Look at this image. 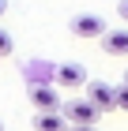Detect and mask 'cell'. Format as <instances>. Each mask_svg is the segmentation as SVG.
<instances>
[{
  "mask_svg": "<svg viewBox=\"0 0 128 131\" xmlns=\"http://www.w3.org/2000/svg\"><path fill=\"white\" fill-rule=\"evenodd\" d=\"M64 116L72 120V127H94L98 116H102V109L90 97H72V101H64Z\"/></svg>",
  "mask_w": 128,
  "mask_h": 131,
  "instance_id": "cell-1",
  "label": "cell"
},
{
  "mask_svg": "<svg viewBox=\"0 0 128 131\" xmlns=\"http://www.w3.org/2000/svg\"><path fill=\"white\" fill-rule=\"evenodd\" d=\"M53 82H57L60 90H79V86H87V68L75 64V60H64L53 71Z\"/></svg>",
  "mask_w": 128,
  "mask_h": 131,
  "instance_id": "cell-2",
  "label": "cell"
},
{
  "mask_svg": "<svg viewBox=\"0 0 128 131\" xmlns=\"http://www.w3.org/2000/svg\"><path fill=\"white\" fill-rule=\"evenodd\" d=\"M106 30H109V26H106L102 15H75V19H72V34L83 38V41H102Z\"/></svg>",
  "mask_w": 128,
  "mask_h": 131,
  "instance_id": "cell-3",
  "label": "cell"
},
{
  "mask_svg": "<svg viewBox=\"0 0 128 131\" xmlns=\"http://www.w3.org/2000/svg\"><path fill=\"white\" fill-rule=\"evenodd\" d=\"M30 101H34L38 112L64 109V105H60V86H57V82H34V86H30Z\"/></svg>",
  "mask_w": 128,
  "mask_h": 131,
  "instance_id": "cell-4",
  "label": "cell"
},
{
  "mask_svg": "<svg viewBox=\"0 0 128 131\" xmlns=\"http://www.w3.org/2000/svg\"><path fill=\"white\" fill-rule=\"evenodd\" d=\"M87 97L94 101L102 112L117 109V86H109V82H87Z\"/></svg>",
  "mask_w": 128,
  "mask_h": 131,
  "instance_id": "cell-5",
  "label": "cell"
},
{
  "mask_svg": "<svg viewBox=\"0 0 128 131\" xmlns=\"http://www.w3.org/2000/svg\"><path fill=\"white\" fill-rule=\"evenodd\" d=\"M68 116H64V109H49V112H38L34 116V131H68Z\"/></svg>",
  "mask_w": 128,
  "mask_h": 131,
  "instance_id": "cell-6",
  "label": "cell"
},
{
  "mask_svg": "<svg viewBox=\"0 0 128 131\" xmlns=\"http://www.w3.org/2000/svg\"><path fill=\"white\" fill-rule=\"evenodd\" d=\"M102 49H106L109 56H128V30H113V26H109L106 38H102Z\"/></svg>",
  "mask_w": 128,
  "mask_h": 131,
  "instance_id": "cell-7",
  "label": "cell"
},
{
  "mask_svg": "<svg viewBox=\"0 0 128 131\" xmlns=\"http://www.w3.org/2000/svg\"><path fill=\"white\" fill-rule=\"evenodd\" d=\"M117 109L128 112V82H124V86H117Z\"/></svg>",
  "mask_w": 128,
  "mask_h": 131,
  "instance_id": "cell-8",
  "label": "cell"
},
{
  "mask_svg": "<svg viewBox=\"0 0 128 131\" xmlns=\"http://www.w3.org/2000/svg\"><path fill=\"white\" fill-rule=\"evenodd\" d=\"M0 56H11V34L0 30Z\"/></svg>",
  "mask_w": 128,
  "mask_h": 131,
  "instance_id": "cell-9",
  "label": "cell"
},
{
  "mask_svg": "<svg viewBox=\"0 0 128 131\" xmlns=\"http://www.w3.org/2000/svg\"><path fill=\"white\" fill-rule=\"evenodd\" d=\"M117 15H121V19L128 23V0H121V4H117Z\"/></svg>",
  "mask_w": 128,
  "mask_h": 131,
  "instance_id": "cell-10",
  "label": "cell"
},
{
  "mask_svg": "<svg viewBox=\"0 0 128 131\" xmlns=\"http://www.w3.org/2000/svg\"><path fill=\"white\" fill-rule=\"evenodd\" d=\"M4 11H8V0H0V19H4Z\"/></svg>",
  "mask_w": 128,
  "mask_h": 131,
  "instance_id": "cell-11",
  "label": "cell"
},
{
  "mask_svg": "<svg viewBox=\"0 0 128 131\" xmlns=\"http://www.w3.org/2000/svg\"><path fill=\"white\" fill-rule=\"evenodd\" d=\"M72 131H98V127H72Z\"/></svg>",
  "mask_w": 128,
  "mask_h": 131,
  "instance_id": "cell-12",
  "label": "cell"
},
{
  "mask_svg": "<svg viewBox=\"0 0 128 131\" xmlns=\"http://www.w3.org/2000/svg\"><path fill=\"white\" fill-rule=\"evenodd\" d=\"M0 131H4V124H0Z\"/></svg>",
  "mask_w": 128,
  "mask_h": 131,
  "instance_id": "cell-13",
  "label": "cell"
},
{
  "mask_svg": "<svg viewBox=\"0 0 128 131\" xmlns=\"http://www.w3.org/2000/svg\"><path fill=\"white\" fill-rule=\"evenodd\" d=\"M124 82H128V75H124Z\"/></svg>",
  "mask_w": 128,
  "mask_h": 131,
  "instance_id": "cell-14",
  "label": "cell"
}]
</instances>
